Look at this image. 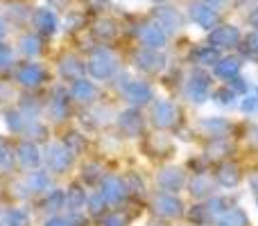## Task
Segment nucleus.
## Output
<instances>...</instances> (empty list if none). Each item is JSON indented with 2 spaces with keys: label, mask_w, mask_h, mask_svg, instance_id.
Returning <instances> with one entry per match:
<instances>
[{
  "label": "nucleus",
  "mask_w": 258,
  "mask_h": 226,
  "mask_svg": "<svg viewBox=\"0 0 258 226\" xmlns=\"http://www.w3.org/2000/svg\"><path fill=\"white\" fill-rule=\"evenodd\" d=\"M211 75L204 70H195L186 82V98L190 100L192 104H202L209 100L211 95Z\"/></svg>",
  "instance_id": "obj_1"
},
{
  "label": "nucleus",
  "mask_w": 258,
  "mask_h": 226,
  "mask_svg": "<svg viewBox=\"0 0 258 226\" xmlns=\"http://www.w3.org/2000/svg\"><path fill=\"white\" fill-rule=\"evenodd\" d=\"M238 43H240V30L236 25H218L209 34V45H213L215 50L236 48Z\"/></svg>",
  "instance_id": "obj_2"
},
{
  "label": "nucleus",
  "mask_w": 258,
  "mask_h": 226,
  "mask_svg": "<svg viewBox=\"0 0 258 226\" xmlns=\"http://www.w3.org/2000/svg\"><path fill=\"white\" fill-rule=\"evenodd\" d=\"M154 210L161 215V217H179L183 215V204L177 195H170V192H161V195L154 197Z\"/></svg>",
  "instance_id": "obj_3"
},
{
  "label": "nucleus",
  "mask_w": 258,
  "mask_h": 226,
  "mask_svg": "<svg viewBox=\"0 0 258 226\" xmlns=\"http://www.w3.org/2000/svg\"><path fill=\"white\" fill-rule=\"evenodd\" d=\"M190 18L202 30H213V27H218V9H213L206 3L190 5Z\"/></svg>",
  "instance_id": "obj_4"
},
{
  "label": "nucleus",
  "mask_w": 258,
  "mask_h": 226,
  "mask_svg": "<svg viewBox=\"0 0 258 226\" xmlns=\"http://www.w3.org/2000/svg\"><path fill=\"white\" fill-rule=\"evenodd\" d=\"M156 181H159V186L163 188L165 192L174 195V192H179L183 186H186V174H183L181 168H165V170H161Z\"/></svg>",
  "instance_id": "obj_5"
},
{
  "label": "nucleus",
  "mask_w": 258,
  "mask_h": 226,
  "mask_svg": "<svg viewBox=\"0 0 258 226\" xmlns=\"http://www.w3.org/2000/svg\"><path fill=\"white\" fill-rule=\"evenodd\" d=\"M177 118H179V109L174 107L172 102L161 100V102H156L154 109H152V120H154V124L161 129L172 127V124L177 122Z\"/></svg>",
  "instance_id": "obj_6"
},
{
  "label": "nucleus",
  "mask_w": 258,
  "mask_h": 226,
  "mask_svg": "<svg viewBox=\"0 0 258 226\" xmlns=\"http://www.w3.org/2000/svg\"><path fill=\"white\" fill-rule=\"evenodd\" d=\"M240 179H242L240 168H238L236 163H231V161L220 163L218 170H215V181H218L220 186H224V188H236L238 183H240Z\"/></svg>",
  "instance_id": "obj_7"
},
{
  "label": "nucleus",
  "mask_w": 258,
  "mask_h": 226,
  "mask_svg": "<svg viewBox=\"0 0 258 226\" xmlns=\"http://www.w3.org/2000/svg\"><path fill=\"white\" fill-rule=\"evenodd\" d=\"M154 18H156V25H159L165 34L172 32V30H179V27L183 25L181 14H179L177 9H172V7H159L156 9V14H154Z\"/></svg>",
  "instance_id": "obj_8"
},
{
  "label": "nucleus",
  "mask_w": 258,
  "mask_h": 226,
  "mask_svg": "<svg viewBox=\"0 0 258 226\" xmlns=\"http://www.w3.org/2000/svg\"><path fill=\"white\" fill-rule=\"evenodd\" d=\"M138 36H141L143 45H147V50H159V48H163L165 41H168V34H165L159 25H143Z\"/></svg>",
  "instance_id": "obj_9"
},
{
  "label": "nucleus",
  "mask_w": 258,
  "mask_h": 226,
  "mask_svg": "<svg viewBox=\"0 0 258 226\" xmlns=\"http://www.w3.org/2000/svg\"><path fill=\"white\" fill-rule=\"evenodd\" d=\"M165 63V57L159 54L156 50H143V52L136 54V66L143 68L147 72H159Z\"/></svg>",
  "instance_id": "obj_10"
},
{
  "label": "nucleus",
  "mask_w": 258,
  "mask_h": 226,
  "mask_svg": "<svg viewBox=\"0 0 258 226\" xmlns=\"http://www.w3.org/2000/svg\"><path fill=\"white\" fill-rule=\"evenodd\" d=\"M113 70H116V61H113V57L109 52H100L91 59V72L95 77H100V80L109 77Z\"/></svg>",
  "instance_id": "obj_11"
},
{
  "label": "nucleus",
  "mask_w": 258,
  "mask_h": 226,
  "mask_svg": "<svg viewBox=\"0 0 258 226\" xmlns=\"http://www.w3.org/2000/svg\"><path fill=\"white\" fill-rule=\"evenodd\" d=\"M125 95L129 98V102H134V104H147L152 100V89L145 82H127Z\"/></svg>",
  "instance_id": "obj_12"
},
{
  "label": "nucleus",
  "mask_w": 258,
  "mask_h": 226,
  "mask_svg": "<svg viewBox=\"0 0 258 226\" xmlns=\"http://www.w3.org/2000/svg\"><path fill=\"white\" fill-rule=\"evenodd\" d=\"M213 186L215 183H213V179H211L209 174H197V177L188 183L190 195L195 197V199H209V197L213 195Z\"/></svg>",
  "instance_id": "obj_13"
},
{
  "label": "nucleus",
  "mask_w": 258,
  "mask_h": 226,
  "mask_svg": "<svg viewBox=\"0 0 258 226\" xmlns=\"http://www.w3.org/2000/svg\"><path fill=\"white\" fill-rule=\"evenodd\" d=\"M200 124L206 131V136H211V138H227V133H229V122L224 118H220V115L204 118Z\"/></svg>",
  "instance_id": "obj_14"
},
{
  "label": "nucleus",
  "mask_w": 258,
  "mask_h": 226,
  "mask_svg": "<svg viewBox=\"0 0 258 226\" xmlns=\"http://www.w3.org/2000/svg\"><path fill=\"white\" fill-rule=\"evenodd\" d=\"M240 68L242 63L238 57H224L215 63V75L222 77V80H233V77L240 75Z\"/></svg>",
  "instance_id": "obj_15"
},
{
  "label": "nucleus",
  "mask_w": 258,
  "mask_h": 226,
  "mask_svg": "<svg viewBox=\"0 0 258 226\" xmlns=\"http://www.w3.org/2000/svg\"><path fill=\"white\" fill-rule=\"evenodd\" d=\"M215 226H249V217L242 208L233 206L227 213H222L218 219H215Z\"/></svg>",
  "instance_id": "obj_16"
},
{
  "label": "nucleus",
  "mask_w": 258,
  "mask_h": 226,
  "mask_svg": "<svg viewBox=\"0 0 258 226\" xmlns=\"http://www.w3.org/2000/svg\"><path fill=\"white\" fill-rule=\"evenodd\" d=\"M102 197L107 201H111V204L120 201L122 197H125V183L118 181V179H107V181H104V188H102Z\"/></svg>",
  "instance_id": "obj_17"
},
{
  "label": "nucleus",
  "mask_w": 258,
  "mask_h": 226,
  "mask_svg": "<svg viewBox=\"0 0 258 226\" xmlns=\"http://www.w3.org/2000/svg\"><path fill=\"white\" fill-rule=\"evenodd\" d=\"M120 127L122 131L129 133V136H136V133H141L143 129V120H141V113L138 111H127L120 115Z\"/></svg>",
  "instance_id": "obj_18"
},
{
  "label": "nucleus",
  "mask_w": 258,
  "mask_h": 226,
  "mask_svg": "<svg viewBox=\"0 0 258 226\" xmlns=\"http://www.w3.org/2000/svg\"><path fill=\"white\" fill-rule=\"evenodd\" d=\"M204 206H206L211 217L218 219L222 213H227L229 208H233V201L229 199V197H209V201H206Z\"/></svg>",
  "instance_id": "obj_19"
},
{
  "label": "nucleus",
  "mask_w": 258,
  "mask_h": 226,
  "mask_svg": "<svg viewBox=\"0 0 258 226\" xmlns=\"http://www.w3.org/2000/svg\"><path fill=\"white\" fill-rule=\"evenodd\" d=\"M195 61L200 66H215L220 61V50H215L213 45H202L195 52Z\"/></svg>",
  "instance_id": "obj_20"
},
{
  "label": "nucleus",
  "mask_w": 258,
  "mask_h": 226,
  "mask_svg": "<svg viewBox=\"0 0 258 226\" xmlns=\"http://www.w3.org/2000/svg\"><path fill=\"white\" fill-rule=\"evenodd\" d=\"M229 149H231V145H229L227 138H213L209 149H206V159H222L229 154Z\"/></svg>",
  "instance_id": "obj_21"
},
{
  "label": "nucleus",
  "mask_w": 258,
  "mask_h": 226,
  "mask_svg": "<svg viewBox=\"0 0 258 226\" xmlns=\"http://www.w3.org/2000/svg\"><path fill=\"white\" fill-rule=\"evenodd\" d=\"M211 100H213L215 104H220V107H231L233 100H236V93H233L229 86H222V89H215L213 91Z\"/></svg>",
  "instance_id": "obj_22"
},
{
  "label": "nucleus",
  "mask_w": 258,
  "mask_h": 226,
  "mask_svg": "<svg viewBox=\"0 0 258 226\" xmlns=\"http://www.w3.org/2000/svg\"><path fill=\"white\" fill-rule=\"evenodd\" d=\"M188 217L195 222V226H204V224H209L211 219V215H209V210H206V206L204 204H200V206H192V210L188 213Z\"/></svg>",
  "instance_id": "obj_23"
},
{
  "label": "nucleus",
  "mask_w": 258,
  "mask_h": 226,
  "mask_svg": "<svg viewBox=\"0 0 258 226\" xmlns=\"http://www.w3.org/2000/svg\"><path fill=\"white\" fill-rule=\"evenodd\" d=\"M75 95H77L80 100H84V102H89V100L95 95L93 84H89V82H77V86H75Z\"/></svg>",
  "instance_id": "obj_24"
},
{
  "label": "nucleus",
  "mask_w": 258,
  "mask_h": 226,
  "mask_svg": "<svg viewBox=\"0 0 258 226\" xmlns=\"http://www.w3.org/2000/svg\"><path fill=\"white\" fill-rule=\"evenodd\" d=\"M229 89H231L236 95H247V91H249V84H247V82L242 80L240 75H238V77H233V80H229Z\"/></svg>",
  "instance_id": "obj_25"
},
{
  "label": "nucleus",
  "mask_w": 258,
  "mask_h": 226,
  "mask_svg": "<svg viewBox=\"0 0 258 226\" xmlns=\"http://www.w3.org/2000/svg\"><path fill=\"white\" fill-rule=\"evenodd\" d=\"M240 109H242V113H254L258 109V95H242Z\"/></svg>",
  "instance_id": "obj_26"
},
{
  "label": "nucleus",
  "mask_w": 258,
  "mask_h": 226,
  "mask_svg": "<svg viewBox=\"0 0 258 226\" xmlns=\"http://www.w3.org/2000/svg\"><path fill=\"white\" fill-rule=\"evenodd\" d=\"M104 226H127V219L122 217L120 213H116V215H109V217L104 219Z\"/></svg>",
  "instance_id": "obj_27"
},
{
  "label": "nucleus",
  "mask_w": 258,
  "mask_h": 226,
  "mask_svg": "<svg viewBox=\"0 0 258 226\" xmlns=\"http://www.w3.org/2000/svg\"><path fill=\"white\" fill-rule=\"evenodd\" d=\"M247 45H249V52H258V32L247 36Z\"/></svg>",
  "instance_id": "obj_28"
},
{
  "label": "nucleus",
  "mask_w": 258,
  "mask_h": 226,
  "mask_svg": "<svg viewBox=\"0 0 258 226\" xmlns=\"http://www.w3.org/2000/svg\"><path fill=\"white\" fill-rule=\"evenodd\" d=\"M204 3H206V5H211L213 9H220L224 3H227V0H204Z\"/></svg>",
  "instance_id": "obj_29"
},
{
  "label": "nucleus",
  "mask_w": 258,
  "mask_h": 226,
  "mask_svg": "<svg viewBox=\"0 0 258 226\" xmlns=\"http://www.w3.org/2000/svg\"><path fill=\"white\" fill-rule=\"evenodd\" d=\"M249 23H251L254 27H258V7H254V12L249 14Z\"/></svg>",
  "instance_id": "obj_30"
},
{
  "label": "nucleus",
  "mask_w": 258,
  "mask_h": 226,
  "mask_svg": "<svg viewBox=\"0 0 258 226\" xmlns=\"http://www.w3.org/2000/svg\"><path fill=\"white\" fill-rule=\"evenodd\" d=\"M50 226H68V224L61 222V219H57V222H50Z\"/></svg>",
  "instance_id": "obj_31"
},
{
  "label": "nucleus",
  "mask_w": 258,
  "mask_h": 226,
  "mask_svg": "<svg viewBox=\"0 0 258 226\" xmlns=\"http://www.w3.org/2000/svg\"><path fill=\"white\" fill-rule=\"evenodd\" d=\"M254 201H256V206H258V192H254Z\"/></svg>",
  "instance_id": "obj_32"
},
{
  "label": "nucleus",
  "mask_w": 258,
  "mask_h": 226,
  "mask_svg": "<svg viewBox=\"0 0 258 226\" xmlns=\"http://www.w3.org/2000/svg\"><path fill=\"white\" fill-rule=\"evenodd\" d=\"M154 3H163V0H154Z\"/></svg>",
  "instance_id": "obj_33"
}]
</instances>
